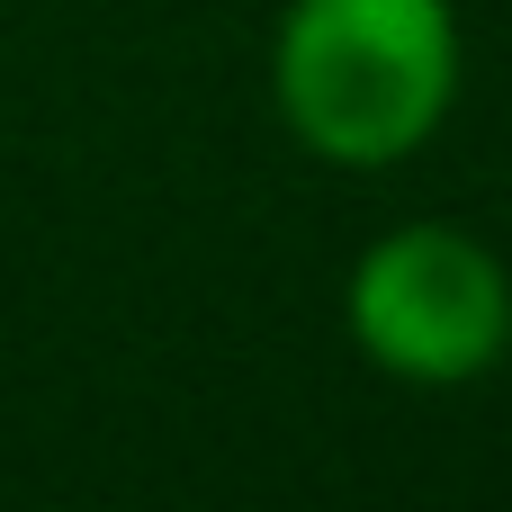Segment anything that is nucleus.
I'll list each match as a JSON object with an SVG mask.
<instances>
[{"instance_id": "1", "label": "nucleus", "mask_w": 512, "mask_h": 512, "mask_svg": "<svg viewBox=\"0 0 512 512\" xmlns=\"http://www.w3.org/2000/svg\"><path fill=\"white\" fill-rule=\"evenodd\" d=\"M270 99L333 171H387L423 153L459 99V18L450 0H288Z\"/></svg>"}, {"instance_id": "2", "label": "nucleus", "mask_w": 512, "mask_h": 512, "mask_svg": "<svg viewBox=\"0 0 512 512\" xmlns=\"http://www.w3.org/2000/svg\"><path fill=\"white\" fill-rule=\"evenodd\" d=\"M342 324L369 351V369H387L405 387H468L512 342V270L468 225L423 216V225L378 234L351 261Z\"/></svg>"}]
</instances>
